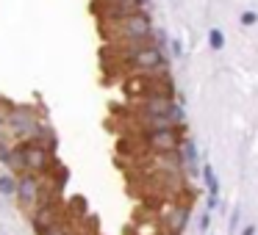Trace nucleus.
Returning <instances> with one entry per match:
<instances>
[{
	"label": "nucleus",
	"instance_id": "1",
	"mask_svg": "<svg viewBox=\"0 0 258 235\" xmlns=\"http://www.w3.org/2000/svg\"><path fill=\"white\" fill-rule=\"evenodd\" d=\"M189 205H178V202H164L161 207H158V218H161L164 229H167L169 235H180L186 229V224H189Z\"/></svg>",
	"mask_w": 258,
	"mask_h": 235
},
{
	"label": "nucleus",
	"instance_id": "2",
	"mask_svg": "<svg viewBox=\"0 0 258 235\" xmlns=\"http://www.w3.org/2000/svg\"><path fill=\"white\" fill-rule=\"evenodd\" d=\"M42 196H45V185H42V180L36 177V174H23V177H20V188H17L20 205H23L25 210L34 213L36 207H39Z\"/></svg>",
	"mask_w": 258,
	"mask_h": 235
},
{
	"label": "nucleus",
	"instance_id": "3",
	"mask_svg": "<svg viewBox=\"0 0 258 235\" xmlns=\"http://www.w3.org/2000/svg\"><path fill=\"white\" fill-rule=\"evenodd\" d=\"M131 67H134V72H142V75H150V72H167V58H164V53L158 50V47H145V50H139L136 56L128 58Z\"/></svg>",
	"mask_w": 258,
	"mask_h": 235
},
{
	"label": "nucleus",
	"instance_id": "4",
	"mask_svg": "<svg viewBox=\"0 0 258 235\" xmlns=\"http://www.w3.org/2000/svg\"><path fill=\"white\" fill-rule=\"evenodd\" d=\"M117 36L119 42L125 39H142V36H150L153 34V25H150V17H147L145 12H136L134 17L122 20V23H117Z\"/></svg>",
	"mask_w": 258,
	"mask_h": 235
},
{
	"label": "nucleus",
	"instance_id": "5",
	"mask_svg": "<svg viewBox=\"0 0 258 235\" xmlns=\"http://www.w3.org/2000/svg\"><path fill=\"white\" fill-rule=\"evenodd\" d=\"M139 111H142V116H172V119H178V122L183 119L180 108L175 105L169 97H142Z\"/></svg>",
	"mask_w": 258,
	"mask_h": 235
},
{
	"label": "nucleus",
	"instance_id": "6",
	"mask_svg": "<svg viewBox=\"0 0 258 235\" xmlns=\"http://www.w3.org/2000/svg\"><path fill=\"white\" fill-rule=\"evenodd\" d=\"M180 130H156V133H147L145 144L153 150V155H156V152H178L180 147H183L180 144V136H178Z\"/></svg>",
	"mask_w": 258,
	"mask_h": 235
},
{
	"label": "nucleus",
	"instance_id": "7",
	"mask_svg": "<svg viewBox=\"0 0 258 235\" xmlns=\"http://www.w3.org/2000/svg\"><path fill=\"white\" fill-rule=\"evenodd\" d=\"M23 155H25V166L36 174L50 172V155H47V147L42 144H23Z\"/></svg>",
	"mask_w": 258,
	"mask_h": 235
},
{
	"label": "nucleus",
	"instance_id": "8",
	"mask_svg": "<svg viewBox=\"0 0 258 235\" xmlns=\"http://www.w3.org/2000/svg\"><path fill=\"white\" fill-rule=\"evenodd\" d=\"M203 180H206V185H208V194L217 199V194H219V185H217V177H214V169L211 166H206V172H203Z\"/></svg>",
	"mask_w": 258,
	"mask_h": 235
},
{
	"label": "nucleus",
	"instance_id": "9",
	"mask_svg": "<svg viewBox=\"0 0 258 235\" xmlns=\"http://www.w3.org/2000/svg\"><path fill=\"white\" fill-rule=\"evenodd\" d=\"M17 188H20V180L0 177V191H3V194H17Z\"/></svg>",
	"mask_w": 258,
	"mask_h": 235
},
{
	"label": "nucleus",
	"instance_id": "10",
	"mask_svg": "<svg viewBox=\"0 0 258 235\" xmlns=\"http://www.w3.org/2000/svg\"><path fill=\"white\" fill-rule=\"evenodd\" d=\"M47 235H75V229L70 227V221H58V224H56V227H53Z\"/></svg>",
	"mask_w": 258,
	"mask_h": 235
},
{
	"label": "nucleus",
	"instance_id": "11",
	"mask_svg": "<svg viewBox=\"0 0 258 235\" xmlns=\"http://www.w3.org/2000/svg\"><path fill=\"white\" fill-rule=\"evenodd\" d=\"M222 31H211V47L214 50H219V47H222Z\"/></svg>",
	"mask_w": 258,
	"mask_h": 235
},
{
	"label": "nucleus",
	"instance_id": "12",
	"mask_svg": "<svg viewBox=\"0 0 258 235\" xmlns=\"http://www.w3.org/2000/svg\"><path fill=\"white\" fill-rule=\"evenodd\" d=\"M241 23H244V25H250V23H255V14H250V12H247V14H244V17H241Z\"/></svg>",
	"mask_w": 258,
	"mask_h": 235
},
{
	"label": "nucleus",
	"instance_id": "13",
	"mask_svg": "<svg viewBox=\"0 0 258 235\" xmlns=\"http://www.w3.org/2000/svg\"><path fill=\"white\" fill-rule=\"evenodd\" d=\"M241 235H255V227H244V232Z\"/></svg>",
	"mask_w": 258,
	"mask_h": 235
},
{
	"label": "nucleus",
	"instance_id": "14",
	"mask_svg": "<svg viewBox=\"0 0 258 235\" xmlns=\"http://www.w3.org/2000/svg\"><path fill=\"white\" fill-rule=\"evenodd\" d=\"M158 235H169V232H167V229H161V232H158Z\"/></svg>",
	"mask_w": 258,
	"mask_h": 235
},
{
	"label": "nucleus",
	"instance_id": "15",
	"mask_svg": "<svg viewBox=\"0 0 258 235\" xmlns=\"http://www.w3.org/2000/svg\"><path fill=\"white\" fill-rule=\"evenodd\" d=\"M0 122H3V119H0ZM0 130H3V125H0Z\"/></svg>",
	"mask_w": 258,
	"mask_h": 235
}]
</instances>
